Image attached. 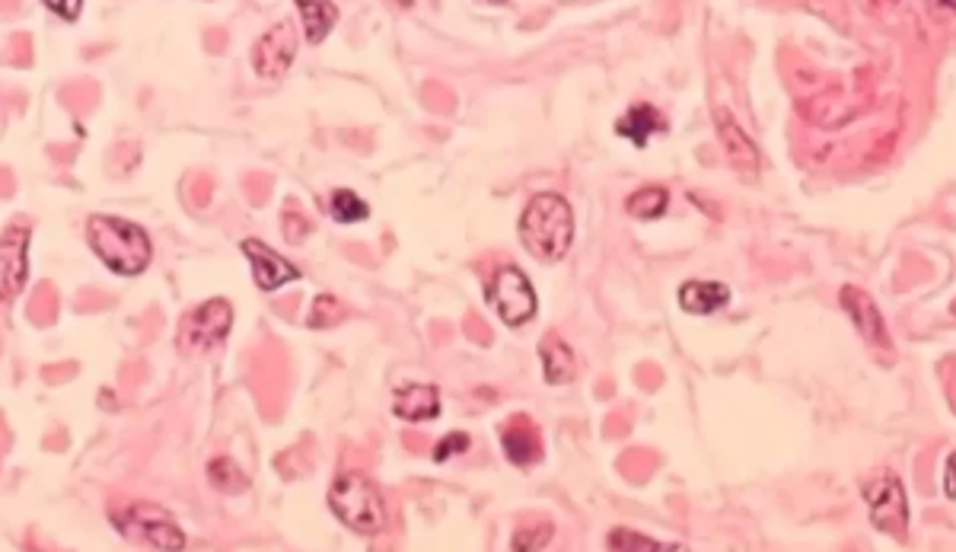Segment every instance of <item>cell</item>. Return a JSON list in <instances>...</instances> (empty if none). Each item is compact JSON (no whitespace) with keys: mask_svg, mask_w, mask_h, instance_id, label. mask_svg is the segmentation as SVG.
Instances as JSON below:
<instances>
[{"mask_svg":"<svg viewBox=\"0 0 956 552\" xmlns=\"http://www.w3.org/2000/svg\"><path fill=\"white\" fill-rule=\"evenodd\" d=\"M730 301V291L720 284V281H686L683 291H680V304L686 313H695V316H705V313H715L724 304Z\"/></svg>","mask_w":956,"mask_h":552,"instance_id":"obj_14","label":"cell"},{"mask_svg":"<svg viewBox=\"0 0 956 552\" xmlns=\"http://www.w3.org/2000/svg\"><path fill=\"white\" fill-rule=\"evenodd\" d=\"M469 451V434H463V431H453V434H447L437 447H434V461L437 463H447L449 457H456V454H466Z\"/></svg>","mask_w":956,"mask_h":552,"instance_id":"obj_25","label":"cell"},{"mask_svg":"<svg viewBox=\"0 0 956 552\" xmlns=\"http://www.w3.org/2000/svg\"><path fill=\"white\" fill-rule=\"evenodd\" d=\"M392 412H395L399 419H405V422H431V419H437V412H441L437 387H427V383H409V387L395 390Z\"/></svg>","mask_w":956,"mask_h":552,"instance_id":"obj_12","label":"cell"},{"mask_svg":"<svg viewBox=\"0 0 956 552\" xmlns=\"http://www.w3.org/2000/svg\"><path fill=\"white\" fill-rule=\"evenodd\" d=\"M520 240L539 262L565 259L574 240V215L568 202L555 192H542L530 198L520 217Z\"/></svg>","mask_w":956,"mask_h":552,"instance_id":"obj_1","label":"cell"},{"mask_svg":"<svg viewBox=\"0 0 956 552\" xmlns=\"http://www.w3.org/2000/svg\"><path fill=\"white\" fill-rule=\"evenodd\" d=\"M666 188H660V185H644V188H638L634 195H628L626 202V212L631 217H641V220H651V217H660L663 212H666Z\"/></svg>","mask_w":956,"mask_h":552,"instance_id":"obj_19","label":"cell"},{"mask_svg":"<svg viewBox=\"0 0 956 552\" xmlns=\"http://www.w3.org/2000/svg\"><path fill=\"white\" fill-rule=\"evenodd\" d=\"M329 508L332 515L345 527L358 530L363 537L377 533L387 523V505L380 489L360 476V473H345L332 483L329 489Z\"/></svg>","mask_w":956,"mask_h":552,"instance_id":"obj_3","label":"cell"},{"mask_svg":"<svg viewBox=\"0 0 956 552\" xmlns=\"http://www.w3.org/2000/svg\"><path fill=\"white\" fill-rule=\"evenodd\" d=\"M658 128H663V119H660L658 109L648 106V102L631 106V109L626 112V119H619V125H616V131H619L622 138H631L638 148L648 144V138H651Z\"/></svg>","mask_w":956,"mask_h":552,"instance_id":"obj_18","label":"cell"},{"mask_svg":"<svg viewBox=\"0 0 956 552\" xmlns=\"http://www.w3.org/2000/svg\"><path fill=\"white\" fill-rule=\"evenodd\" d=\"M233 326V310L227 301H208L198 310H192L188 316H182L180 323V345L182 355H202L214 348L217 342H224V336Z\"/></svg>","mask_w":956,"mask_h":552,"instance_id":"obj_6","label":"cell"},{"mask_svg":"<svg viewBox=\"0 0 956 552\" xmlns=\"http://www.w3.org/2000/svg\"><path fill=\"white\" fill-rule=\"evenodd\" d=\"M242 252L249 256L256 284H259L262 291H274V288L291 284V281H297L300 278L297 266H291L287 259H281L274 249H269L265 243H259V240H242Z\"/></svg>","mask_w":956,"mask_h":552,"instance_id":"obj_10","label":"cell"},{"mask_svg":"<svg viewBox=\"0 0 956 552\" xmlns=\"http://www.w3.org/2000/svg\"><path fill=\"white\" fill-rule=\"evenodd\" d=\"M548 540H552V527L539 521L533 523V527L517 530V537H513V550H545Z\"/></svg>","mask_w":956,"mask_h":552,"instance_id":"obj_24","label":"cell"},{"mask_svg":"<svg viewBox=\"0 0 956 552\" xmlns=\"http://www.w3.org/2000/svg\"><path fill=\"white\" fill-rule=\"evenodd\" d=\"M841 307H845V313L851 316V323H855V329L865 336L867 345H873V348H883V351H890V336H887V323H883V316H880V310H877V304L870 301V294H865L861 288H841Z\"/></svg>","mask_w":956,"mask_h":552,"instance_id":"obj_9","label":"cell"},{"mask_svg":"<svg viewBox=\"0 0 956 552\" xmlns=\"http://www.w3.org/2000/svg\"><path fill=\"white\" fill-rule=\"evenodd\" d=\"M26 246H30V234L20 227H7L3 230V243H0V278H3V297H17L23 281H26Z\"/></svg>","mask_w":956,"mask_h":552,"instance_id":"obj_11","label":"cell"},{"mask_svg":"<svg viewBox=\"0 0 956 552\" xmlns=\"http://www.w3.org/2000/svg\"><path fill=\"white\" fill-rule=\"evenodd\" d=\"M488 3H504V0H488Z\"/></svg>","mask_w":956,"mask_h":552,"instance_id":"obj_29","label":"cell"},{"mask_svg":"<svg viewBox=\"0 0 956 552\" xmlns=\"http://www.w3.org/2000/svg\"><path fill=\"white\" fill-rule=\"evenodd\" d=\"M300 20H303V32H306V42L309 45H319L326 42V35L335 26L338 20V7L332 0H297Z\"/></svg>","mask_w":956,"mask_h":552,"instance_id":"obj_15","label":"cell"},{"mask_svg":"<svg viewBox=\"0 0 956 552\" xmlns=\"http://www.w3.org/2000/svg\"><path fill=\"white\" fill-rule=\"evenodd\" d=\"M332 217L341 224H358V220L370 217V205L358 198L351 188H335L332 192Z\"/></svg>","mask_w":956,"mask_h":552,"instance_id":"obj_21","label":"cell"},{"mask_svg":"<svg viewBox=\"0 0 956 552\" xmlns=\"http://www.w3.org/2000/svg\"><path fill=\"white\" fill-rule=\"evenodd\" d=\"M55 13H61L64 20H77L84 10V0H45Z\"/></svg>","mask_w":956,"mask_h":552,"instance_id":"obj_26","label":"cell"},{"mask_svg":"<svg viewBox=\"0 0 956 552\" xmlns=\"http://www.w3.org/2000/svg\"><path fill=\"white\" fill-rule=\"evenodd\" d=\"M297 58V32L291 23L271 26L256 45H252V67L262 80H284L291 64Z\"/></svg>","mask_w":956,"mask_h":552,"instance_id":"obj_8","label":"cell"},{"mask_svg":"<svg viewBox=\"0 0 956 552\" xmlns=\"http://www.w3.org/2000/svg\"><path fill=\"white\" fill-rule=\"evenodd\" d=\"M87 240L90 249L102 259L106 269L116 275H141L150 262V237L144 227L124 220V217L93 215L87 224Z\"/></svg>","mask_w":956,"mask_h":552,"instance_id":"obj_2","label":"cell"},{"mask_svg":"<svg viewBox=\"0 0 956 552\" xmlns=\"http://www.w3.org/2000/svg\"><path fill=\"white\" fill-rule=\"evenodd\" d=\"M609 550H641V552H673L680 546H670V543H658V540H648L641 533H631V530H612L609 533Z\"/></svg>","mask_w":956,"mask_h":552,"instance_id":"obj_22","label":"cell"},{"mask_svg":"<svg viewBox=\"0 0 956 552\" xmlns=\"http://www.w3.org/2000/svg\"><path fill=\"white\" fill-rule=\"evenodd\" d=\"M488 301L508 326H523L536 316V291L520 269H501L488 284Z\"/></svg>","mask_w":956,"mask_h":552,"instance_id":"obj_7","label":"cell"},{"mask_svg":"<svg viewBox=\"0 0 956 552\" xmlns=\"http://www.w3.org/2000/svg\"><path fill=\"white\" fill-rule=\"evenodd\" d=\"M112 527L134 546L163 552H176L185 546V533L163 508H153V505H128L124 511H112Z\"/></svg>","mask_w":956,"mask_h":552,"instance_id":"obj_4","label":"cell"},{"mask_svg":"<svg viewBox=\"0 0 956 552\" xmlns=\"http://www.w3.org/2000/svg\"><path fill=\"white\" fill-rule=\"evenodd\" d=\"M539 355H542V370H545V380H548V383H568V380H574V374H577V368H574V351H571L562 338H542Z\"/></svg>","mask_w":956,"mask_h":552,"instance_id":"obj_16","label":"cell"},{"mask_svg":"<svg viewBox=\"0 0 956 552\" xmlns=\"http://www.w3.org/2000/svg\"><path fill=\"white\" fill-rule=\"evenodd\" d=\"M944 7H950V10H956V0H941Z\"/></svg>","mask_w":956,"mask_h":552,"instance_id":"obj_28","label":"cell"},{"mask_svg":"<svg viewBox=\"0 0 956 552\" xmlns=\"http://www.w3.org/2000/svg\"><path fill=\"white\" fill-rule=\"evenodd\" d=\"M208 479L210 486L224 491V495H239V491L249 489V479L242 476V469L233 461H227V457H217V461L208 463Z\"/></svg>","mask_w":956,"mask_h":552,"instance_id":"obj_20","label":"cell"},{"mask_svg":"<svg viewBox=\"0 0 956 552\" xmlns=\"http://www.w3.org/2000/svg\"><path fill=\"white\" fill-rule=\"evenodd\" d=\"M944 491H947V498H956V451L947 457V469H944Z\"/></svg>","mask_w":956,"mask_h":552,"instance_id":"obj_27","label":"cell"},{"mask_svg":"<svg viewBox=\"0 0 956 552\" xmlns=\"http://www.w3.org/2000/svg\"><path fill=\"white\" fill-rule=\"evenodd\" d=\"M345 320V307L335 301V297H329V294H323V297H316V304H313V313H309V326L313 329H329V326H338Z\"/></svg>","mask_w":956,"mask_h":552,"instance_id":"obj_23","label":"cell"},{"mask_svg":"<svg viewBox=\"0 0 956 552\" xmlns=\"http://www.w3.org/2000/svg\"><path fill=\"white\" fill-rule=\"evenodd\" d=\"M865 501L870 508V521L877 530L890 533V537H902L909 527V501H905V489L899 483L897 473L880 469L873 473L865 483Z\"/></svg>","mask_w":956,"mask_h":552,"instance_id":"obj_5","label":"cell"},{"mask_svg":"<svg viewBox=\"0 0 956 552\" xmlns=\"http://www.w3.org/2000/svg\"><path fill=\"white\" fill-rule=\"evenodd\" d=\"M717 131H720V141L727 148V156L730 163L743 173V176H756L759 173V151L756 144L747 138V131H740V125L734 122L730 116L717 112Z\"/></svg>","mask_w":956,"mask_h":552,"instance_id":"obj_13","label":"cell"},{"mask_svg":"<svg viewBox=\"0 0 956 552\" xmlns=\"http://www.w3.org/2000/svg\"><path fill=\"white\" fill-rule=\"evenodd\" d=\"M501 447H504V454H508L510 461L517 463V466H526V463H533L539 457V437H536V429L530 425V422H510L508 429H504V434H501Z\"/></svg>","mask_w":956,"mask_h":552,"instance_id":"obj_17","label":"cell"}]
</instances>
